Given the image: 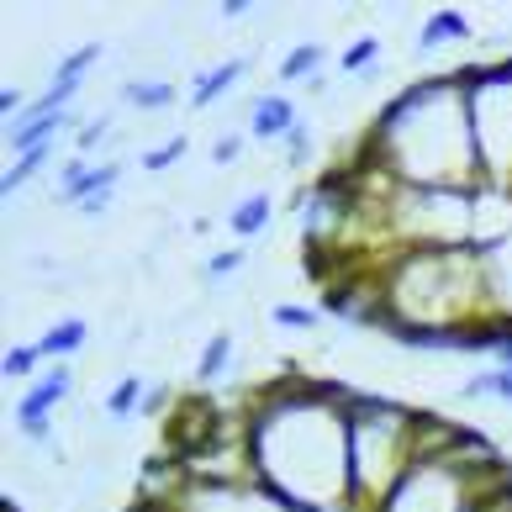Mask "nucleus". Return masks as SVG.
I'll return each instance as SVG.
<instances>
[{
    "label": "nucleus",
    "mask_w": 512,
    "mask_h": 512,
    "mask_svg": "<svg viewBox=\"0 0 512 512\" xmlns=\"http://www.w3.org/2000/svg\"><path fill=\"white\" fill-rule=\"evenodd\" d=\"M349 386L286 370L249 396L254 476L280 491L286 512L349 502Z\"/></svg>",
    "instance_id": "nucleus-1"
},
{
    "label": "nucleus",
    "mask_w": 512,
    "mask_h": 512,
    "mask_svg": "<svg viewBox=\"0 0 512 512\" xmlns=\"http://www.w3.org/2000/svg\"><path fill=\"white\" fill-rule=\"evenodd\" d=\"M359 143L407 185H444V191L465 196L486 185L476 132H470V106L454 69L396 90Z\"/></svg>",
    "instance_id": "nucleus-2"
},
{
    "label": "nucleus",
    "mask_w": 512,
    "mask_h": 512,
    "mask_svg": "<svg viewBox=\"0 0 512 512\" xmlns=\"http://www.w3.org/2000/svg\"><path fill=\"white\" fill-rule=\"evenodd\" d=\"M381 286L391 317L417 328H460L486 317V275L481 243H454V249H396L381 264Z\"/></svg>",
    "instance_id": "nucleus-3"
},
{
    "label": "nucleus",
    "mask_w": 512,
    "mask_h": 512,
    "mask_svg": "<svg viewBox=\"0 0 512 512\" xmlns=\"http://www.w3.org/2000/svg\"><path fill=\"white\" fill-rule=\"evenodd\" d=\"M412 465V407L375 391L349 396V507L375 512Z\"/></svg>",
    "instance_id": "nucleus-4"
},
{
    "label": "nucleus",
    "mask_w": 512,
    "mask_h": 512,
    "mask_svg": "<svg viewBox=\"0 0 512 512\" xmlns=\"http://www.w3.org/2000/svg\"><path fill=\"white\" fill-rule=\"evenodd\" d=\"M454 80H460L465 106H470V132H476L486 185H507L512 191V59L460 64Z\"/></svg>",
    "instance_id": "nucleus-5"
},
{
    "label": "nucleus",
    "mask_w": 512,
    "mask_h": 512,
    "mask_svg": "<svg viewBox=\"0 0 512 512\" xmlns=\"http://www.w3.org/2000/svg\"><path fill=\"white\" fill-rule=\"evenodd\" d=\"M375 512H470V481L454 476L449 465H407Z\"/></svg>",
    "instance_id": "nucleus-6"
},
{
    "label": "nucleus",
    "mask_w": 512,
    "mask_h": 512,
    "mask_svg": "<svg viewBox=\"0 0 512 512\" xmlns=\"http://www.w3.org/2000/svg\"><path fill=\"white\" fill-rule=\"evenodd\" d=\"M180 512H286V502L259 476H249V481H196L180 497Z\"/></svg>",
    "instance_id": "nucleus-7"
},
{
    "label": "nucleus",
    "mask_w": 512,
    "mask_h": 512,
    "mask_svg": "<svg viewBox=\"0 0 512 512\" xmlns=\"http://www.w3.org/2000/svg\"><path fill=\"white\" fill-rule=\"evenodd\" d=\"M69 391H74V370H69V365H53V370H43V375H37V381L27 386L22 402H16V428H22L32 444H43L48 433H53L48 417L64 407V396H69Z\"/></svg>",
    "instance_id": "nucleus-8"
},
{
    "label": "nucleus",
    "mask_w": 512,
    "mask_h": 512,
    "mask_svg": "<svg viewBox=\"0 0 512 512\" xmlns=\"http://www.w3.org/2000/svg\"><path fill=\"white\" fill-rule=\"evenodd\" d=\"M64 127H69V111H64L59 101H48V96H43V101H32L22 117L11 122L6 143L16 148V159H22V154H32V148H48Z\"/></svg>",
    "instance_id": "nucleus-9"
},
{
    "label": "nucleus",
    "mask_w": 512,
    "mask_h": 512,
    "mask_svg": "<svg viewBox=\"0 0 512 512\" xmlns=\"http://www.w3.org/2000/svg\"><path fill=\"white\" fill-rule=\"evenodd\" d=\"M481 275H486V317H512V233L481 249Z\"/></svg>",
    "instance_id": "nucleus-10"
},
{
    "label": "nucleus",
    "mask_w": 512,
    "mask_h": 512,
    "mask_svg": "<svg viewBox=\"0 0 512 512\" xmlns=\"http://www.w3.org/2000/svg\"><path fill=\"white\" fill-rule=\"evenodd\" d=\"M296 122H301V117H296V101L275 90V96H259V101H254V111H249V138H254V143H286Z\"/></svg>",
    "instance_id": "nucleus-11"
},
{
    "label": "nucleus",
    "mask_w": 512,
    "mask_h": 512,
    "mask_svg": "<svg viewBox=\"0 0 512 512\" xmlns=\"http://www.w3.org/2000/svg\"><path fill=\"white\" fill-rule=\"evenodd\" d=\"M117 180H122V164H117V159H106V164L90 169V175L74 185V191H64L59 201H64V206H80L85 217H101L106 206H111V196H117Z\"/></svg>",
    "instance_id": "nucleus-12"
},
{
    "label": "nucleus",
    "mask_w": 512,
    "mask_h": 512,
    "mask_svg": "<svg viewBox=\"0 0 512 512\" xmlns=\"http://www.w3.org/2000/svg\"><path fill=\"white\" fill-rule=\"evenodd\" d=\"M101 59V43H85V48H74L69 59H59V69H53V80H48V101H59L69 111V101L80 96V85H85V74L96 69Z\"/></svg>",
    "instance_id": "nucleus-13"
},
{
    "label": "nucleus",
    "mask_w": 512,
    "mask_h": 512,
    "mask_svg": "<svg viewBox=\"0 0 512 512\" xmlns=\"http://www.w3.org/2000/svg\"><path fill=\"white\" fill-rule=\"evenodd\" d=\"M243 74H249V59H222V64H212V69H201V74H196V85H191V106H196V111L217 106L227 90L243 80Z\"/></svg>",
    "instance_id": "nucleus-14"
},
{
    "label": "nucleus",
    "mask_w": 512,
    "mask_h": 512,
    "mask_svg": "<svg viewBox=\"0 0 512 512\" xmlns=\"http://www.w3.org/2000/svg\"><path fill=\"white\" fill-rule=\"evenodd\" d=\"M270 222H275V196L270 191H249L233 212H227V227H233L238 238H259Z\"/></svg>",
    "instance_id": "nucleus-15"
},
{
    "label": "nucleus",
    "mask_w": 512,
    "mask_h": 512,
    "mask_svg": "<svg viewBox=\"0 0 512 512\" xmlns=\"http://www.w3.org/2000/svg\"><path fill=\"white\" fill-rule=\"evenodd\" d=\"M85 338H90V322L85 317H59L43 338H37V349H43V359H59V365H64L69 354L85 349Z\"/></svg>",
    "instance_id": "nucleus-16"
},
{
    "label": "nucleus",
    "mask_w": 512,
    "mask_h": 512,
    "mask_svg": "<svg viewBox=\"0 0 512 512\" xmlns=\"http://www.w3.org/2000/svg\"><path fill=\"white\" fill-rule=\"evenodd\" d=\"M470 37V22H465V11H433L423 32H417V53H433V48H444V43H465Z\"/></svg>",
    "instance_id": "nucleus-17"
},
{
    "label": "nucleus",
    "mask_w": 512,
    "mask_h": 512,
    "mask_svg": "<svg viewBox=\"0 0 512 512\" xmlns=\"http://www.w3.org/2000/svg\"><path fill=\"white\" fill-rule=\"evenodd\" d=\"M322 59H328V48H322V43H296L286 59H280V80H286V85H317L322 80V74H317Z\"/></svg>",
    "instance_id": "nucleus-18"
},
{
    "label": "nucleus",
    "mask_w": 512,
    "mask_h": 512,
    "mask_svg": "<svg viewBox=\"0 0 512 512\" xmlns=\"http://www.w3.org/2000/svg\"><path fill=\"white\" fill-rule=\"evenodd\" d=\"M227 370H233V333H212V338H206V349H201V359H196V381L217 386Z\"/></svg>",
    "instance_id": "nucleus-19"
},
{
    "label": "nucleus",
    "mask_w": 512,
    "mask_h": 512,
    "mask_svg": "<svg viewBox=\"0 0 512 512\" xmlns=\"http://www.w3.org/2000/svg\"><path fill=\"white\" fill-rule=\"evenodd\" d=\"M122 101L138 106V111H164V106H175V85L169 80H127Z\"/></svg>",
    "instance_id": "nucleus-20"
},
{
    "label": "nucleus",
    "mask_w": 512,
    "mask_h": 512,
    "mask_svg": "<svg viewBox=\"0 0 512 512\" xmlns=\"http://www.w3.org/2000/svg\"><path fill=\"white\" fill-rule=\"evenodd\" d=\"M465 402H486V396H497V402H512V370H481L470 375V381L460 386Z\"/></svg>",
    "instance_id": "nucleus-21"
},
{
    "label": "nucleus",
    "mask_w": 512,
    "mask_h": 512,
    "mask_svg": "<svg viewBox=\"0 0 512 512\" xmlns=\"http://www.w3.org/2000/svg\"><path fill=\"white\" fill-rule=\"evenodd\" d=\"M53 159V143L48 148H32V154H22V159H16L11 169H6V180H0V191H6V196H16V191H27V185L37 180V175H43V164Z\"/></svg>",
    "instance_id": "nucleus-22"
},
{
    "label": "nucleus",
    "mask_w": 512,
    "mask_h": 512,
    "mask_svg": "<svg viewBox=\"0 0 512 512\" xmlns=\"http://www.w3.org/2000/svg\"><path fill=\"white\" fill-rule=\"evenodd\" d=\"M143 402H148V396H143V381H138V375H122V381L111 386V396H106V417H117V423H127V417L138 412Z\"/></svg>",
    "instance_id": "nucleus-23"
},
{
    "label": "nucleus",
    "mask_w": 512,
    "mask_h": 512,
    "mask_svg": "<svg viewBox=\"0 0 512 512\" xmlns=\"http://www.w3.org/2000/svg\"><path fill=\"white\" fill-rule=\"evenodd\" d=\"M375 59H381V37H354V43L344 48V59H338V69H344V74H365V80H370V74H375Z\"/></svg>",
    "instance_id": "nucleus-24"
},
{
    "label": "nucleus",
    "mask_w": 512,
    "mask_h": 512,
    "mask_svg": "<svg viewBox=\"0 0 512 512\" xmlns=\"http://www.w3.org/2000/svg\"><path fill=\"white\" fill-rule=\"evenodd\" d=\"M37 359H43L37 344H11L6 359H0V370H6V381H27V375L37 370Z\"/></svg>",
    "instance_id": "nucleus-25"
},
{
    "label": "nucleus",
    "mask_w": 512,
    "mask_h": 512,
    "mask_svg": "<svg viewBox=\"0 0 512 512\" xmlns=\"http://www.w3.org/2000/svg\"><path fill=\"white\" fill-rule=\"evenodd\" d=\"M280 328H291V333H312L317 322H322V312H312V307H301V301H280V307L270 312Z\"/></svg>",
    "instance_id": "nucleus-26"
},
{
    "label": "nucleus",
    "mask_w": 512,
    "mask_h": 512,
    "mask_svg": "<svg viewBox=\"0 0 512 512\" xmlns=\"http://www.w3.org/2000/svg\"><path fill=\"white\" fill-rule=\"evenodd\" d=\"M185 148H191V143H185V132H180V138H164L159 148H148V154H143V169H154V175H159V169L185 159Z\"/></svg>",
    "instance_id": "nucleus-27"
},
{
    "label": "nucleus",
    "mask_w": 512,
    "mask_h": 512,
    "mask_svg": "<svg viewBox=\"0 0 512 512\" xmlns=\"http://www.w3.org/2000/svg\"><path fill=\"white\" fill-rule=\"evenodd\" d=\"M243 270V249H222L206 259V286H222V280H233Z\"/></svg>",
    "instance_id": "nucleus-28"
},
{
    "label": "nucleus",
    "mask_w": 512,
    "mask_h": 512,
    "mask_svg": "<svg viewBox=\"0 0 512 512\" xmlns=\"http://www.w3.org/2000/svg\"><path fill=\"white\" fill-rule=\"evenodd\" d=\"M312 148H317V143H312V127H307V122H296V127H291V138H286V164H291V169H307Z\"/></svg>",
    "instance_id": "nucleus-29"
},
{
    "label": "nucleus",
    "mask_w": 512,
    "mask_h": 512,
    "mask_svg": "<svg viewBox=\"0 0 512 512\" xmlns=\"http://www.w3.org/2000/svg\"><path fill=\"white\" fill-rule=\"evenodd\" d=\"M106 132H111V117H90L80 127V143H74V148H80V159H96V148H101Z\"/></svg>",
    "instance_id": "nucleus-30"
},
{
    "label": "nucleus",
    "mask_w": 512,
    "mask_h": 512,
    "mask_svg": "<svg viewBox=\"0 0 512 512\" xmlns=\"http://www.w3.org/2000/svg\"><path fill=\"white\" fill-rule=\"evenodd\" d=\"M243 159V138L238 132H222V138L212 143V164H238Z\"/></svg>",
    "instance_id": "nucleus-31"
},
{
    "label": "nucleus",
    "mask_w": 512,
    "mask_h": 512,
    "mask_svg": "<svg viewBox=\"0 0 512 512\" xmlns=\"http://www.w3.org/2000/svg\"><path fill=\"white\" fill-rule=\"evenodd\" d=\"M27 106H32V101H22V90H11V85H6V90H0V111H6V117H11V122H16V117H22V111H27Z\"/></svg>",
    "instance_id": "nucleus-32"
},
{
    "label": "nucleus",
    "mask_w": 512,
    "mask_h": 512,
    "mask_svg": "<svg viewBox=\"0 0 512 512\" xmlns=\"http://www.w3.org/2000/svg\"><path fill=\"white\" fill-rule=\"evenodd\" d=\"M217 16H227V22H238V16H249V0H222Z\"/></svg>",
    "instance_id": "nucleus-33"
},
{
    "label": "nucleus",
    "mask_w": 512,
    "mask_h": 512,
    "mask_svg": "<svg viewBox=\"0 0 512 512\" xmlns=\"http://www.w3.org/2000/svg\"><path fill=\"white\" fill-rule=\"evenodd\" d=\"M322 512H359V507H349V502H338V507H322Z\"/></svg>",
    "instance_id": "nucleus-34"
}]
</instances>
